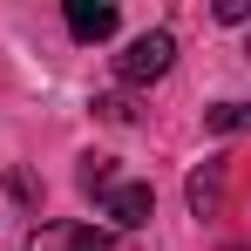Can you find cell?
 Masks as SVG:
<instances>
[{"mask_svg": "<svg viewBox=\"0 0 251 251\" xmlns=\"http://www.w3.org/2000/svg\"><path fill=\"white\" fill-rule=\"evenodd\" d=\"M95 109H102L109 123H129V116H136V102H129V95H109V102H95Z\"/></svg>", "mask_w": 251, "mask_h": 251, "instance_id": "obj_7", "label": "cell"}, {"mask_svg": "<svg viewBox=\"0 0 251 251\" xmlns=\"http://www.w3.org/2000/svg\"><path fill=\"white\" fill-rule=\"evenodd\" d=\"M204 129H217V136H245V129H251V102H217V109H204Z\"/></svg>", "mask_w": 251, "mask_h": 251, "instance_id": "obj_6", "label": "cell"}, {"mask_svg": "<svg viewBox=\"0 0 251 251\" xmlns=\"http://www.w3.org/2000/svg\"><path fill=\"white\" fill-rule=\"evenodd\" d=\"M217 21H251V0H217Z\"/></svg>", "mask_w": 251, "mask_h": 251, "instance_id": "obj_8", "label": "cell"}, {"mask_svg": "<svg viewBox=\"0 0 251 251\" xmlns=\"http://www.w3.org/2000/svg\"><path fill=\"white\" fill-rule=\"evenodd\" d=\"M190 210H197V217H217V210H224V163H204L190 176Z\"/></svg>", "mask_w": 251, "mask_h": 251, "instance_id": "obj_5", "label": "cell"}, {"mask_svg": "<svg viewBox=\"0 0 251 251\" xmlns=\"http://www.w3.org/2000/svg\"><path fill=\"white\" fill-rule=\"evenodd\" d=\"M170 61H176V34H136V41L116 54V75H123L129 88H143V82H156V75H170Z\"/></svg>", "mask_w": 251, "mask_h": 251, "instance_id": "obj_1", "label": "cell"}, {"mask_svg": "<svg viewBox=\"0 0 251 251\" xmlns=\"http://www.w3.org/2000/svg\"><path fill=\"white\" fill-rule=\"evenodd\" d=\"M68 34L75 41H109L116 34V7L109 0H68Z\"/></svg>", "mask_w": 251, "mask_h": 251, "instance_id": "obj_4", "label": "cell"}, {"mask_svg": "<svg viewBox=\"0 0 251 251\" xmlns=\"http://www.w3.org/2000/svg\"><path fill=\"white\" fill-rule=\"evenodd\" d=\"M102 210H109L116 231H136V224L156 217V190H150V183H116V190L102 197Z\"/></svg>", "mask_w": 251, "mask_h": 251, "instance_id": "obj_3", "label": "cell"}, {"mask_svg": "<svg viewBox=\"0 0 251 251\" xmlns=\"http://www.w3.org/2000/svg\"><path fill=\"white\" fill-rule=\"evenodd\" d=\"M27 251H116V238L95 231V224H34Z\"/></svg>", "mask_w": 251, "mask_h": 251, "instance_id": "obj_2", "label": "cell"}]
</instances>
